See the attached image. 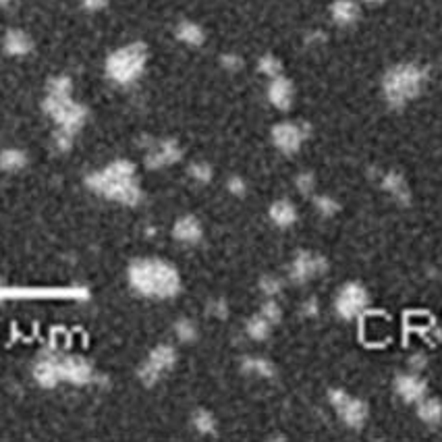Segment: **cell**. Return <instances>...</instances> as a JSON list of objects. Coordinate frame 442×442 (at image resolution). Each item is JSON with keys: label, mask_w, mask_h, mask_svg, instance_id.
Here are the masks:
<instances>
[{"label": "cell", "mask_w": 442, "mask_h": 442, "mask_svg": "<svg viewBox=\"0 0 442 442\" xmlns=\"http://www.w3.org/2000/svg\"><path fill=\"white\" fill-rule=\"evenodd\" d=\"M222 63H224L229 69H237V67H241V59H239V57H224V59H222Z\"/></svg>", "instance_id": "obj_32"}, {"label": "cell", "mask_w": 442, "mask_h": 442, "mask_svg": "<svg viewBox=\"0 0 442 442\" xmlns=\"http://www.w3.org/2000/svg\"><path fill=\"white\" fill-rule=\"evenodd\" d=\"M131 287L154 299H169L179 293V272L162 260H137L129 268Z\"/></svg>", "instance_id": "obj_1"}, {"label": "cell", "mask_w": 442, "mask_h": 442, "mask_svg": "<svg viewBox=\"0 0 442 442\" xmlns=\"http://www.w3.org/2000/svg\"><path fill=\"white\" fill-rule=\"evenodd\" d=\"M417 417L427 425L440 423L442 421V403L438 398H421L419 407H417Z\"/></svg>", "instance_id": "obj_17"}, {"label": "cell", "mask_w": 442, "mask_h": 442, "mask_svg": "<svg viewBox=\"0 0 442 442\" xmlns=\"http://www.w3.org/2000/svg\"><path fill=\"white\" fill-rule=\"evenodd\" d=\"M229 191H231L233 195H243V193H245V183H243L239 177H233V179L229 181Z\"/></svg>", "instance_id": "obj_30"}, {"label": "cell", "mask_w": 442, "mask_h": 442, "mask_svg": "<svg viewBox=\"0 0 442 442\" xmlns=\"http://www.w3.org/2000/svg\"><path fill=\"white\" fill-rule=\"evenodd\" d=\"M189 173L193 175V179H198V181H202V183L210 181V177H212V171H210L208 164H193Z\"/></svg>", "instance_id": "obj_29"}, {"label": "cell", "mask_w": 442, "mask_h": 442, "mask_svg": "<svg viewBox=\"0 0 442 442\" xmlns=\"http://www.w3.org/2000/svg\"><path fill=\"white\" fill-rule=\"evenodd\" d=\"M270 324H278L280 322V318H282V309H280V305L274 301V299H270V301H266L264 305H262V311H260Z\"/></svg>", "instance_id": "obj_23"}, {"label": "cell", "mask_w": 442, "mask_h": 442, "mask_svg": "<svg viewBox=\"0 0 442 442\" xmlns=\"http://www.w3.org/2000/svg\"><path fill=\"white\" fill-rule=\"evenodd\" d=\"M179 156H181V152H179L177 144L164 142V144H160L158 148H154V152L148 156V164H150V166H166V164L177 162Z\"/></svg>", "instance_id": "obj_14"}, {"label": "cell", "mask_w": 442, "mask_h": 442, "mask_svg": "<svg viewBox=\"0 0 442 442\" xmlns=\"http://www.w3.org/2000/svg\"><path fill=\"white\" fill-rule=\"evenodd\" d=\"M175 361H177L175 349L169 347V345H160V347H156V349L150 353L148 361H146L144 367L140 369V376H142L144 382L152 384V382H156L166 369H171V367L175 365Z\"/></svg>", "instance_id": "obj_9"}, {"label": "cell", "mask_w": 442, "mask_h": 442, "mask_svg": "<svg viewBox=\"0 0 442 442\" xmlns=\"http://www.w3.org/2000/svg\"><path fill=\"white\" fill-rule=\"evenodd\" d=\"M411 365H413V367H421V365H425V359H423L421 355H417V357L411 359Z\"/></svg>", "instance_id": "obj_34"}, {"label": "cell", "mask_w": 442, "mask_h": 442, "mask_svg": "<svg viewBox=\"0 0 442 442\" xmlns=\"http://www.w3.org/2000/svg\"><path fill=\"white\" fill-rule=\"evenodd\" d=\"M5 3H9V0H0V5H5Z\"/></svg>", "instance_id": "obj_35"}, {"label": "cell", "mask_w": 442, "mask_h": 442, "mask_svg": "<svg viewBox=\"0 0 442 442\" xmlns=\"http://www.w3.org/2000/svg\"><path fill=\"white\" fill-rule=\"evenodd\" d=\"M314 206L322 216H334L338 212V202L330 195H318L314 200Z\"/></svg>", "instance_id": "obj_21"}, {"label": "cell", "mask_w": 442, "mask_h": 442, "mask_svg": "<svg viewBox=\"0 0 442 442\" xmlns=\"http://www.w3.org/2000/svg\"><path fill=\"white\" fill-rule=\"evenodd\" d=\"M177 36H179V40H183V42L189 44V46H200V44L204 42V32H202V28L195 26V23H189V21H185V23L179 26Z\"/></svg>", "instance_id": "obj_20"}, {"label": "cell", "mask_w": 442, "mask_h": 442, "mask_svg": "<svg viewBox=\"0 0 442 442\" xmlns=\"http://www.w3.org/2000/svg\"><path fill=\"white\" fill-rule=\"evenodd\" d=\"M268 214H270V220H272L276 227H280V229L293 227V224L297 222V210H295V206H293L291 202H287V200L274 202V204L270 206Z\"/></svg>", "instance_id": "obj_13"}, {"label": "cell", "mask_w": 442, "mask_h": 442, "mask_svg": "<svg viewBox=\"0 0 442 442\" xmlns=\"http://www.w3.org/2000/svg\"><path fill=\"white\" fill-rule=\"evenodd\" d=\"M295 185H297V189H299L303 195L311 193V191H314V175H311V173H301V175H297Z\"/></svg>", "instance_id": "obj_28"}, {"label": "cell", "mask_w": 442, "mask_h": 442, "mask_svg": "<svg viewBox=\"0 0 442 442\" xmlns=\"http://www.w3.org/2000/svg\"><path fill=\"white\" fill-rule=\"evenodd\" d=\"M307 137V129L299 123L282 121L272 127V142L282 154H295L299 152L303 140Z\"/></svg>", "instance_id": "obj_8"}, {"label": "cell", "mask_w": 442, "mask_h": 442, "mask_svg": "<svg viewBox=\"0 0 442 442\" xmlns=\"http://www.w3.org/2000/svg\"><path fill=\"white\" fill-rule=\"evenodd\" d=\"M425 382L415 374H401L394 380V390L405 403H419L425 394Z\"/></svg>", "instance_id": "obj_10"}, {"label": "cell", "mask_w": 442, "mask_h": 442, "mask_svg": "<svg viewBox=\"0 0 442 442\" xmlns=\"http://www.w3.org/2000/svg\"><path fill=\"white\" fill-rule=\"evenodd\" d=\"M326 268H328L326 258H322L314 251H299L289 266V276L293 282H307L314 276L326 272Z\"/></svg>", "instance_id": "obj_7"}, {"label": "cell", "mask_w": 442, "mask_h": 442, "mask_svg": "<svg viewBox=\"0 0 442 442\" xmlns=\"http://www.w3.org/2000/svg\"><path fill=\"white\" fill-rule=\"evenodd\" d=\"M260 289H262L268 297H276V295L282 291V282H280V278H276V276H264V278L260 280Z\"/></svg>", "instance_id": "obj_24"}, {"label": "cell", "mask_w": 442, "mask_h": 442, "mask_svg": "<svg viewBox=\"0 0 442 442\" xmlns=\"http://www.w3.org/2000/svg\"><path fill=\"white\" fill-rule=\"evenodd\" d=\"M330 15L336 26H353L359 19V7L355 0H334Z\"/></svg>", "instance_id": "obj_12"}, {"label": "cell", "mask_w": 442, "mask_h": 442, "mask_svg": "<svg viewBox=\"0 0 442 442\" xmlns=\"http://www.w3.org/2000/svg\"><path fill=\"white\" fill-rule=\"evenodd\" d=\"M425 77H427V73L413 63H403V65L392 67L384 75V81H382V90H384L388 104L398 108V106H405L407 102H411L413 98H417L425 86Z\"/></svg>", "instance_id": "obj_3"}, {"label": "cell", "mask_w": 442, "mask_h": 442, "mask_svg": "<svg viewBox=\"0 0 442 442\" xmlns=\"http://www.w3.org/2000/svg\"><path fill=\"white\" fill-rule=\"evenodd\" d=\"M328 398H330L336 415L343 419V423H347L353 430L363 427V423L367 421L369 409H367V405L361 398L349 396L345 390H338V388H332L330 394H328Z\"/></svg>", "instance_id": "obj_5"}, {"label": "cell", "mask_w": 442, "mask_h": 442, "mask_svg": "<svg viewBox=\"0 0 442 442\" xmlns=\"http://www.w3.org/2000/svg\"><path fill=\"white\" fill-rule=\"evenodd\" d=\"M175 332H177V336H179L181 340H191V338H195V326H193V322H189V320L177 322Z\"/></svg>", "instance_id": "obj_27"}, {"label": "cell", "mask_w": 442, "mask_h": 442, "mask_svg": "<svg viewBox=\"0 0 442 442\" xmlns=\"http://www.w3.org/2000/svg\"><path fill=\"white\" fill-rule=\"evenodd\" d=\"M243 369L247 374H253L260 378H272L276 374V367L272 365V361H268L264 357H247L243 361Z\"/></svg>", "instance_id": "obj_18"}, {"label": "cell", "mask_w": 442, "mask_h": 442, "mask_svg": "<svg viewBox=\"0 0 442 442\" xmlns=\"http://www.w3.org/2000/svg\"><path fill=\"white\" fill-rule=\"evenodd\" d=\"M293 98H295L293 84L287 77H282V75L272 77V81L268 86V100H270V104L276 106L278 110H287V108H291Z\"/></svg>", "instance_id": "obj_11"}, {"label": "cell", "mask_w": 442, "mask_h": 442, "mask_svg": "<svg viewBox=\"0 0 442 442\" xmlns=\"http://www.w3.org/2000/svg\"><path fill=\"white\" fill-rule=\"evenodd\" d=\"M367 305V291L359 282H347L334 299V309L343 320L357 318Z\"/></svg>", "instance_id": "obj_6"}, {"label": "cell", "mask_w": 442, "mask_h": 442, "mask_svg": "<svg viewBox=\"0 0 442 442\" xmlns=\"http://www.w3.org/2000/svg\"><path fill=\"white\" fill-rule=\"evenodd\" d=\"M270 326H272V324H270L262 314H258V316H253V318L247 322L245 330H247L249 338H253V340H264V338L270 336V330H272Z\"/></svg>", "instance_id": "obj_19"}, {"label": "cell", "mask_w": 442, "mask_h": 442, "mask_svg": "<svg viewBox=\"0 0 442 442\" xmlns=\"http://www.w3.org/2000/svg\"><path fill=\"white\" fill-rule=\"evenodd\" d=\"M258 67H260V71H262L264 75H268L270 79L276 77V75H280V61H278L276 57H272V55L262 57L260 63H258Z\"/></svg>", "instance_id": "obj_22"}, {"label": "cell", "mask_w": 442, "mask_h": 442, "mask_svg": "<svg viewBox=\"0 0 442 442\" xmlns=\"http://www.w3.org/2000/svg\"><path fill=\"white\" fill-rule=\"evenodd\" d=\"M303 314H305V316H309V318L318 316V301H316V299L305 301V303H303Z\"/></svg>", "instance_id": "obj_31"}, {"label": "cell", "mask_w": 442, "mask_h": 442, "mask_svg": "<svg viewBox=\"0 0 442 442\" xmlns=\"http://www.w3.org/2000/svg\"><path fill=\"white\" fill-rule=\"evenodd\" d=\"M173 235H175L179 241H183V243H195V241H200V237H202V227H200V222H198L193 216H185V218H181V220L175 224Z\"/></svg>", "instance_id": "obj_15"}, {"label": "cell", "mask_w": 442, "mask_h": 442, "mask_svg": "<svg viewBox=\"0 0 442 442\" xmlns=\"http://www.w3.org/2000/svg\"><path fill=\"white\" fill-rule=\"evenodd\" d=\"M148 52L142 44H129L113 52L106 61V73L117 84H131L135 81L146 69Z\"/></svg>", "instance_id": "obj_4"}, {"label": "cell", "mask_w": 442, "mask_h": 442, "mask_svg": "<svg viewBox=\"0 0 442 442\" xmlns=\"http://www.w3.org/2000/svg\"><path fill=\"white\" fill-rule=\"evenodd\" d=\"M90 185L102 195L123 204H135L140 200L135 169L127 160H117L110 166H106L102 173L90 177Z\"/></svg>", "instance_id": "obj_2"}, {"label": "cell", "mask_w": 442, "mask_h": 442, "mask_svg": "<svg viewBox=\"0 0 442 442\" xmlns=\"http://www.w3.org/2000/svg\"><path fill=\"white\" fill-rule=\"evenodd\" d=\"M193 423L200 432H212L214 430V417L208 413V411H198L195 417H193Z\"/></svg>", "instance_id": "obj_25"}, {"label": "cell", "mask_w": 442, "mask_h": 442, "mask_svg": "<svg viewBox=\"0 0 442 442\" xmlns=\"http://www.w3.org/2000/svg\"><path fill=\"white\" fill-rule=\"evenodd\" d=\"M7 46H9V50H11V52H26V50H28V46H30V42H28V38H26L23 34L13 32V34H11V38H9V42H7Z\"/></svg>", "instance_id": "obj_26"}, {"label": "cell", "mask_w": 442, "mask_h": 442, "mask_svg": "<svg viewBox=\"0 0 442 442\" xmlns=\"http://www.w3.org/2000/svg\"><path fill=\"white\" fill-rule=\"evenodd\" d=\"M104 5H108V0H86L88 9H102Z\"/></svg>", "instance_id": "obj_33"}, {"label": "cell", "mask_w": 442, "mask_h": 442, "mask_svg": "<svg viewBox=\"0 0 442 442\" xmlns=\"http://www.w3.org/2000/svg\"><path fill=\"white\" fill-rule=\"evenodd\" d=\"M382 187H384L394 200H398V202H403V204L409 202V187H407L405 179H403L398 173H386V175L382 177Z\"/></svg>", "instance_id": "obj_16"}, {"label": "cell", "mask_w": 442, "mask_h": 442, "mask_svg": "<svg viewBox=\"0 0 442 442\" xmlns=\"http://www.w3.org/2000/svg\"><path fill=\"white\" fill-rule=\"evenodd\" d=\"M367 3H380V0H367Z\"/></svg>", "instance_id": "obj_36"}]
</instances>
